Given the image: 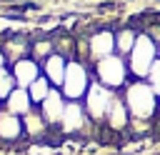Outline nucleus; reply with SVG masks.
I'll return each instance as SVG.
<instances>
[{"label":"nucleus","mask_w":160,"mask_h":155,"mask_svg":"<svg viewBox=\"0 0 160 155\" xmlns=\"http://www.w3.org/2000/svg\"><path fill=\"white\" fill-rule=\"evenodd\" d=\"M125 105H128V112H130V120H150L158 110H160V98L155 95V90L145 82V80H135L130 78L128 85L120 90Z\"/></svg>","instance_id":"1"},{"label":"nucleus","mask_w":160,"mask_h":155,"mask_svg":"<svg viewBox=\"0 0 160 155\" xmlns=\"http://www.w3.org/2000/svg\"><path fill=\"white\" fill-rule=\"evenodd\" d=\"M158 58H160V48H158V42H155L148 32H138L135 45H132L130 55L125 58V60H128L130 78H135V80H145L148 72H150V68H152V62H155Z\"/></svg>","instance_id":"2"},{"label":"nucleus","mask_w":160,"mask_h":155,"mask_svg":"<svg viewBox=\"0 0 160 155\" xmlns=\"http://www.w3.org/2000/svg\"><path fill=\"white\" fill-rule=\"evenodd\" d=\"M90 72H92V80H98L100 85H105V88H110V90H115V92H120V90L128 85V78H130L128 60H125L122 55H118V52L98 60V62L90 68Z\"/></svg>","instance_id":"3"},{"label":"nucleus","mask_w":160,"mask_h":155,"mask_svg":"<svg viewBox=\"0 0 160 155\" xmlns=\"http://www.w3.org/2000/svg\"><path fill=\"white\" fill-rule=\"evenodd\" d=\"M90 82H92L90 68L82 65V62H78V60H68L65 78H62V85H60V92L65 95V100H80V98H85Z\"/></svg>","instance_id":"4"},{"label":"nucleus","mask_w":160,"mask_h":155,"mask_svg":"<svg viewBox=\"0 0 160 155\" xmlns=\"http://www.w3.org/2000/svg\"><path fill=\"white\" fill-rule=\"evenodd\" d=\"M115 95H118L115 90H110V88L100 85L98 80H92L90 88H88V92H85V102H82L88 118L92 122H102L105 120V112H108V108H110V102H112Z\"/></svg>","instance_id":"5"},{"label":"nucleus","mask_w":160,"mask_h":155,"mask_svg":"<svg viewBox=\"0 0 160 155\" xmlns=\"http://www.w3.org/2000/svg\"><path fill=\"white\" fill-rule=\"evenodd\" d=\"M0 50H2L5 60L12 65V62H18V60H22V58L30 55V35L28 32H12L10 30V32L2 35Z\"/></svg>","instance_id":"6"},{"label":"nucleus","mask_w":160,"mask_h":155,"mask_svg":"<svg viewBox=\"0 0 160 155\" xmlns=\"http://www.w3.org/2000/svg\"><path fill=\"white\" fill-rule=\"evenodd\" d=\"M25 138V128H22V118L12 115L2 108L0 102V142L10 145V142H20Z\"/></svg>","instance_id":"7"},{"label":"nucleus","mask_w":160,"mask_h":155,"mask_svg":"<svg viewBox=\"0 0 160 155\" xmlns=\"http://www.w3.org/2000/svg\"><path fill=\"white\" fill-rule=\"evenodd\" d=\"M65 102H68V100H65V95L60 92V88H52V90H50V95H48V98L38 105L48 125H60V122H62Z\"/></svg>","instance_id":"8"},{"label":"nucleus","mask_w":160,"mask_h":155,"mask_svg":"<svg viewBox=\"0 0 160 155\" xmlns=\"http://www.w3.org/2000/svg\"><path fill=\"white\" fill-rule=\"evenodd\" d=\"M88 42H90V62L92 65L115 52V32L112 30H95Z\"/></svg>","instance_id":"9"},{"label":"nucleus","mask_w":160,"mask_h":155,"mask_svg":"<svg viewBox=\"0 0 160 155\" xmlns=\"http://www.w3.org/2000/svg\"><path fill=\"white\" fill-rule=\"evenodd\" d=\"M10 70H12V78H15V82H18V88H30L40 75H42V70H40V62L38 60H32L30 55L28 58H22V60H18V62H12L10 65Z\"/></svg>","instance_id":"10"},{"label":"nucleus","mask_w":160,"mask_h":155,"mask_svg":"<svg viewBox=\"0 0 160 155\" xmlns=\"http://www.w3.org/2000/svg\"><path fill=\"white\" fill-rule=\"evenodd\" d=\"M108 128H112V130H118V132H122L128 125H130V112H128V105H125V100H122V95L118 92L115 98H112V102H110V108H108V112H105V120H102Z\"/></svg>","instance_id":"11"},{"label":"nucleus","mask_w":160,"mask_h":155,"mask_svg":"<svg viewBox=\"0 0 160 155\" xmlns=\"http://www.w3.org/2000/svg\"><path fill=\"white\" fill-rule=\"evenodd\" d=\"M65 68H68V60H65L62 55H58V52H52L50 58H45V60L40 62V70H42V75L52 82V88H60V85H62Z\"/></svg>","instance_id":"12"},{"label":"nucleus","mask_w":160,"mask_h":155,"mask_svg":"<svg viewBox=\"0 0 160 155\" xmlns=\"http://www.w3.org/2000/svg\"><path fill=\"white\" fill-rule=\"evenodd\" d=\"M22 128H25V138H28L30 142L40 140V138L48 132V122H45V118H42V112H40L38 105H35L30 112L22 115Z\"/></svg>","instance_id":"13"},{"label":"nucleus","mask_w":160,"mask_h":155,"mask_svg":"<svg viewBox=\"0 0 160 155\" xmlns=\"http://www.w3.org/2000/svg\"><path fill=\"white\" fill-rule=\"evenodd\" d=\"M2 108L8 110V112H12V115H25V112H30L35 105H32V100H30V92L25 90V88H15L5 100H2Z\"/></svg>","instance_id":"14"},{"label":"nucleus","mask_w":160,"mask_h":155,"mask_svg":"<svg viewBox=\"0 0 160 155\" xmlns=\"http://www.w3.org/2000/svg\"><path fill=\"white\" fill-rule=\"evenodd\" d=\"M135 40H138V32L122 25V28L115 32V52L122 55V58H128L130 50H132V45H135Z\"/></svg>","instance_id":"15"},{"label":"nucleus","mask_w":160,"mask_h":155,"mask_svg":"<svg viewBox=\"0 0 160 155\" xmlns=\"http://www.w3.org/2000/svg\"><path fill=\"white\" fill-rule=\"evenodd\" d=\"M50 90H52V82L45 78V75H40L30 88H28V92H30V100H32V105H40L48 95H50Z\"/></svg>","instance_id":"16"},{"label":"nucleus","mask_w":160,"mask_h":155,"mask_svg":"<svg viewBox=\"0 0 160 155\" xmlns=\"http://www.w3.org/2000/svg\"><path fill=\"white\" fill-rule=\"evenodd\" d=\"M15 88H18V82H15V78H12V70H10V68L0 70V102H2Z\"/></svg>","instance_id":"17"},{"label":"nucleus","mask_w":160,"mask_h":155,"mask_svg":"<svg viewBox=\"0 0 160 155\" xmlns=\"http://www.w3.org/2000/svg\"><path fill=\"white\" fill-rule=\"evenodd\" d=\"M145 82L155 90V95L160 98V58L152 62V68H150V72H148V78H145Z\"/></svg>","instance_id":"18"},{"label":"nucleus","mask_w":160,"mask_h":155,"mask_svg":"<svg viewBox=\"0 0 160 155\" xmlns=\"http://www.w3.org/2000/svg\"><path fill=\"white\" fill-rule=\"evenodd\" d=\"M8 68V60H5V55H2V50H0V70H5Z\"/></svg>","instance_id":"19"}]
</instances>
